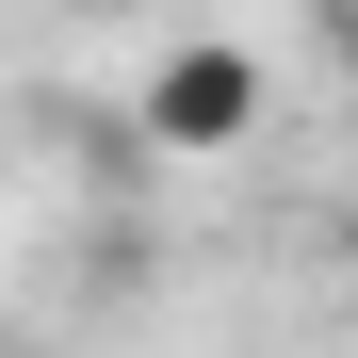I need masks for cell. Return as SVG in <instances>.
Segmentation results:
<instances>
[{
    "label": "cell",
    "mask_w": 358,
    "mask_h": 358,
    "mask_svg": "<svg viewBox=\"0 0 358 358\" xmlns=\"http://www.w3.org/2000/svg\"><path fill=\"white\" fill-rule=\"evenodd\" d=\"M131 131H147V163H228V147H261V49L179 33L163 66L131 82Z\"/></svg>",
    "instance_id": "obj_1"
},
{
    "label": "cell",
    "mask_w": 358,
    "mask_h": 358,
    "mask_svg": "<svg viewBox=\"0 0 358 358\" xmlns=\"http://www.w3.org/2000/svg\"><path fill=\"white\" fill-rule=\"evenodd\" d=\"M342 293H358V228H342Z\"/></svg>",
    "instance_id": "obj_3"
},
{
    "label": "cell",
    "mask_w": 358,
    "mask_h": 358,
    "mask_svg": "<svg viewBox=\"0 0 358 358\" xmlns=\"http://www.w3.org/2000/svg\"><path fill=\"white\" fill-rule=\"evenodd\" d=\"M326 49H342V66H358V0H326Z\"/></svg>",
    "instance_id": "obj_2"
}]
</instances>
